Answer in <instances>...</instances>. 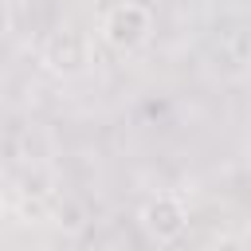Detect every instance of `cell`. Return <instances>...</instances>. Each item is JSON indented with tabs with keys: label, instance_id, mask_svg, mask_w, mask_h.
<instances>
[{
	"label": "cell",
	"instance_id": "cell-1",
	"mask_svg": "<svg viewBox=\"0 0 251 251\" xmlns=\"http://www.w3.org/2000/svg\"><path fill=\"white\" fill-rule=\"evenodd\" d=\"M149 31H153V16L137 0H122L102 16V39L114 51H137L149 39Z\"/></svg>",
	"mask_w": 251,
	"mask_h": 251
},
{
	"label": "cell",
	"instance_id": "cell-3",
	"mask_svg": "<svg viewBox=\"0 0 251 251\" xmlns=\"http://www.w3.org/2000/svg\"><path fill=\"white\" fill-rule=\"evenodd\" d=\"M137 224L149 239L157 243H173L184 227H188V208L176 200V196H153L141 212H137Z\"/></svg>",
	"mask_w": 251,
	"mask_h": 251
},
{
	"label": "cell",
	"instance_id": "cell-6",
	"mask_svg": "<svg viewBox=\"0 0 251 251\" xmlns=\"http://www.w3.org/2000/svg\"><path fill=\"white\" fill-rule=\"evenodd\" d=\"M55 224H59L63 231H82V227H86V212H82V204L63 200V204L55 208Z\"/></svg>",
	"mask_w": 251,
	"mask_h": 251
},
{
	"label": "cell",
	"instance_id": "cell-5",
	"mask_svg": "<svg viewBox=\"0 0 251 251\" xmlns=\"http://www.w3.org/2000/svg\"><path fill=\"white\" fill-rule=\"evenodd\" d=\"M51 188H55V173L47 169V161H27V169H24V176H20V192L47 200Z\"/></svg>",
	"mask_w": 251,
	"mask_h": 251
},
{
	"label": "cell",
	"instance_id": "cell-7",
	"mask_svg": "<svg viewBox=\"0 0 251 251\" xmlns=\"http://www.w3.org/2000/svg\"><path fill=\"white\" fill-rule=\"evenodd\" d=\"M247 239H251V227H247Z\"/></svg>",
	"mask_w": 251,
	"mask_h": 251
},
{
	"label": "cell",
	"instance_id": "cell-4",
	"mask_svg": "<svg viewBox=\"0 0 251 251\" xmlns=\"http://www.w3.org/2000/svg\"><path fill=\"white\" fill-rule=\"evenodd\" d=\"M247 63H251V35H247V31H227V35L220 39L216 67H220L224 75H239Z\"/></svg>",
	"mask_w": 251,
	"mask_h": 251
},
{
	"label": "cell",
	"instance_id": "cell-2",
	"mask_svg": "<svg viewBox=\"0 0 251 251\" xmlns=\"http://www.w3.org/2000/svg\"><path fill=\"white\" fill-rule=\"evenodd\" d=\"M43 67L59 78H75L90 67V47H86V35L75 31V27H59L43 39V51H39Z\"/></svg>",
	"mask_w": 251,
	"mask_h": 251
}]
</instances>
